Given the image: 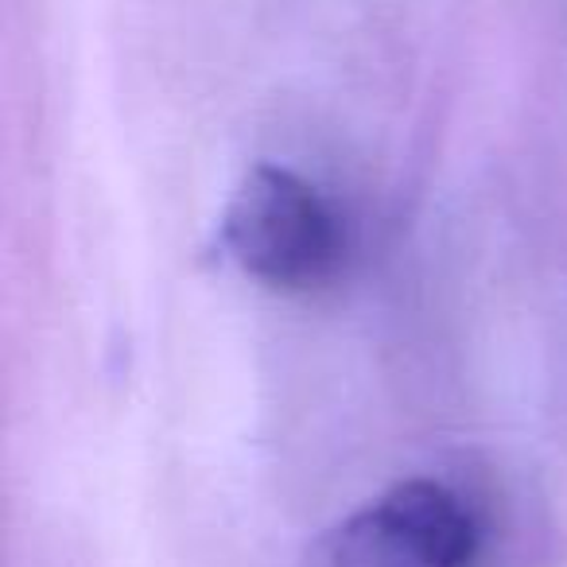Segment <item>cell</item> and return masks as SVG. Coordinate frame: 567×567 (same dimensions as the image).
<instances>
[{
	"label": "cell",
	"instance_id": "cell-2",
	"mask_svg": "<svg viewBox=\"0 0 567 567\" xmlns=\"http://www.w3.org/2000/svg\"><path fill=\"white\" fill-rule=\"evenodd\" d=\"M478 533L447 486L412 478L350 513L323 540L331 567H471Z\"/></svg>",
	"mask_w": 567,
	"mask_h": 567
},
{
	"label": "cell",
	"instance_id": "cell-1",
	"mask_svg": "<svg viewBox=\"0 0 567 567\" xmlns=\"http://www.w3.org/2000/svg\"><path fill=\"white\" fill-rule=\"evenodd\" d=\"M218 245L252 280L280 292H308L342 265V221L308 179L288 167L257 164L221 210Z\"/></svg>",
	"mask_w": 567,
	"mask_h": 567
}]
</instances>
